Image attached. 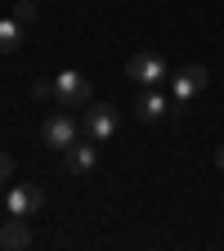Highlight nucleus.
<instances>
[{
	"instance_id": "f257e3e1",
	"label": "nucleus",
	"mask_w": 224,
	"mask_h": 251,
	"mask_svg": "<svg viewBox=\"0 0 224 251\" xmlns=\"http://www.w3.org/2000/svg\"><path fill=\"white\" fill-rule=\"evenodd\" d=\"M90 76H81L76 68H68V72H58L54 76V99L63 103V108H68V112H85L94 99H90Z\"/></svg>"
},
{
	"instance_id": "f03ea898",
	"label": "nucleus",
	"mask_w": 224,
	"mask_h": 251,
	"mask_svg": "<svg viewBox=\"0 0 224 251\" xmlns=\"http://www.w3.org/2000/svg\"><path fill=\"white\" fill-rule=\"evenodd\" d=\"M206 81H211V72L202 68V63H188V68H179V72L171 76V94H175V103H188L193 94H202Z\"/></svg>"
},
{
	"instance_id": "7ed1b4c3",
	"label": "nucleus",
	"mask_w": 224,
	"mask_h": 251,
	"mask_svg": "<svg viewBox=\"0 0 224 251\" xmlns=\"http://www.w3.org/2000/svg\"><path fill=\"white\" fill-rule=\"evenodd\" d=\"M41 139H45V148L68 152V148L76 144V121H72L68 112H54V117H45V126H41Z\"/></svg>"
},
{
	"instance_id": "20e7f679",
	"label": "nucleus",
	"mask_w": 224,
	"mask_h": 251,
	"mask_svg": "<svg viewBox=\"0 0 224 251\" xmlns=\"http://www.w3.org/2000/svg\"><path fill=\"white\" fill-rule=\"evenodd\" d=\"M85 135H90L94 144L112 139V135H117V108H112V103H90V108H85Z\"/></svg>"
},
{
	"instance_id": "39448f33",
	"label": "nucleus",
	"mask_w": 224,
	"mask_h": 251,
	"mask_svg": "<svg viewBox=\"0 0 224 251\" xmlns=\"http://www.w3.org/2000/svg\"><path fill=\"white\" fill-rule=\"evenodd\" d=\"M125 76L139 81V85H162L166 81V63L157 54H135L130 63H125Z\"/></svg>"
},
{
	"instance_id": "423d86ee",
	"label": "nucleus",
	"mask_w": 224,
	"mask_h": 251,
	"mask_svg": "<svg viewBox=\"0 0 224 251\" xmlns=\"http://www.w3.org/2000/svg\"><path fill=\"white\" fill-rule=\"evenodd\" d=\"M41 206H45V193H41L36 184H14L9 198H5V211L9 215H36Z\"/></svg>"
},
{
	"instance_id": "0eeeda50",
	"label": "nucleus",
	"mask_w": 224,
	"mask_h": 251,
	"mask_svg": "<svg viewBox=\"0 0 224 251\" xmlns=\"http://www.w3.org/2000/svg\"><path fill=\"white\" fill-rule=\"evenodd\" d=\"M0 247H5V251H23V247H31L27 215H14V220H5V225H0Z\"/></svg>"
},
{
	"instance_id": "6e6552de",
	"label": "nucleus",
	"mask_w": 224,
	"mask_h": 251,
	"mask_svg": "<svg viewBox=\"0 0 224 251\" xmlns=\"http://www.w3.org/2000/svg\"><path fill=\"white\" fill-rule=\"evenodd\" d=\"M166 112H171V103H166L162 90H144L139 99H135V117L139 121H157V117H166Z\"/></svg>"
},
{
	"instance_id": "1a4fd4ad",
	"label": "nucleus",
	"mask_w": 224,
	"mask_h": 251,
	"mask_svg": "<svg viewBox=\"0 0 224 251\" xmlns=\"http://www.w3.org/2000/svg\"><path fill=\"white\" fill-rule=\"evenodd\" d=\"M63 157H68V171H72V175H85V171H94V162H99V148H90V144H72Z\"/></svg>"
},
{
	"instance_id": "9d476101",
	"label": "nucleus",
	"mask_w": 224,
	"mask_h": 251,
	"mask_svg": "<svg viewBox=\"0 0 224 251\" xmlns=\"http://www.w3.org/2000/svg\"><path fill=\"white\" fill-rule=\"evenodd\" d=\"M23 45V23L9 14V18H0V54H18Z\"/></svg>"
},
{
	"instance_id": "9b49d317",
	"label": "nucleus",
	"mask_w": 224,
	"mask_h": 251,
	"mask_svg": "<svg viewBox=\"0 0 224 251\" xmlns=\"http://www.w3.org/2000/svg\"><path fill=\"white\" fill-rule=\"evenodd\" d=\"M14 18H18V23H31V18H36V0H18Z\"/></svg>"
},
{
	"instance_id": "f8f14e48",
	"label": "nucleus",
	"mask_w": 224,
	"mask_h": 251,
	"mask_svg": "<svg viewBox=\"0 0 224 251\" xmlns=\"http://www.w3.org/2000/svg\"><path fill=\"white\" fill-rule=\"evenodd\" d=\"M9 179H14V157L0 152V184H9Z\"/></svg>"
},
{
	"instance_id": "ddd939ff",
	"label": "nucleus",
	"mask_w": 224,
	"mask_h": 251,
	"mask_svg": "<svg viewBox=\"0 0 224 251\" xmlns=\"http://www.w3.org/2000/svg\"><path fill=\"white\" fill-rule=\"evenodd\" d=\"M215 166H220V171H224V148H215Z\"/></svg>"
},
{
	"instance_id": "4468645a",
	"label": "nucleus",
	"mask_w": 224,
	"mask_h": 251,
	"mask_svg": "<svg viewBox=\"0 0 224 251\" xmlns=\"http://www.w3.org/2000/svg\"><path fill=\"white\" fill-rule=\"evenodd\" d=\"M0 206H5V202H0Z\"/></svg>"
}]
</instances>
